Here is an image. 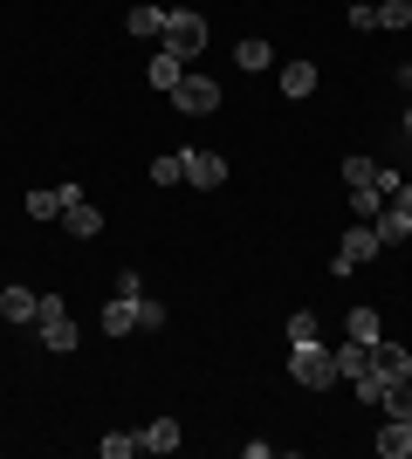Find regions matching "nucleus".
<instances>
[{"instance_id":"obj_1","label":"nucleus","mask_w":412,"mask_h":459,"mask_svg":"<svg viewBox=\"0 0 412 459\" xmlns=\"http://www.w3.org/2000/svg\"><path fill=\"white\" fill-rule=\"evenodd\" d=\"M165 56H179L186 62V69H193L199 56H206V14H193V7H172V14H165Z\"/></svg>"},{"instance_id":"obj_2","label":"nucleus","mask_w":412,"mask_h":459,"mask_svg":"<svg viewBox=\"0 0 412 459\" xmlns=\"http://www.w3.org/2000/svg\"><path fill=\"white\" fill-rule=\"evenodd\" d=\"M289 377L310 384V391H330L337 384V350L316 336V343H289Z\"/></svg>"},{"instance_id":"obj_3","label":"nucleus","mask_w":412,"mask_h":459,"mask_svg":"<svg viewBox=\"0 0 412 459\" xmlns=\"http://www.w3.org/2000/svg\"><path fill=\"white\" fill-rule=\"evenodd\" d=\"M378 254H385L378 227H372V220H357V227L344 233V240H337V261H330V274H357L364 261H378Z\"/></svg>"},{"instance_id":"obj_4","label":"nucleus","mask_w":412,"mask_h":459,"mask_svg":"<svg viewBox=\"0 0 412 459\" xmlns=\"http://www.w3.org/2000/svg\"><path fill=\"white\" fill-rule=\"evenodd\" d=\"M172 103H179L186 117H214V110H220V82L199 76V69H186V76H179V90H172Z\"/></svg>"},{"instance_id":"obj_5","label":"nucleus","mask_w":412,"mask_h":459,"mask_svg":"<svg viewBox=\"0 0 412 459\" xmlns=\"http://www.w3.org/2000/svg\"><path fill=\"white\" fill-rule=\"evenodd\" d=\"M186 186L220 192V186H227V158H214V152H186Z\"/></svg>"},{"instance_id":"obj_6","label":"nucleus","mask_w":412,"mask_h":459,"mask_svg":"<svg viewBox=\"0 0 412 459\" xmlns=\"http://www.w3.org/2000/svg\"><path fill=\"white\" fill-rule=\"evenodd\" d=\"M372 370H378L385 384L412 377V350H406V343H385V336H378V343H372Z\"/></svg>"},{"instance_id":"obj_7","label":"nucleus","mask_w":412,"mask_h":459,"mask_svg":"<svg viewBox=\"0 0 412 459\" xmlns=\"http://www.w3.org/2000/svg\"><path fill=\"white\" fill-rule=\"evenodd\" d=\"M372 227H378V240H385V247H406V240H412V212L399 206V199H385Z\"/></svg>"},{"instance_id":"obj_8","label":"nucleus","mask_w":412,"mask_h":459,"mask_svg":"<svg viewBox=\"0 0 412 459\" xmlns=\"http://www.w3.org/2000/svg\"><path fill=\"white\" fill-rule=\"evenodd\" d=\"M165 14H172V7H158V0H137L131 14H124V28H131L137 41H158V35H165Z\"/></svg>"},{"instance_id":"obj_9","label":"nucleus","mask_w":412,"mask_h":459,"mask_svg":"<svg viewBox=\"0 0 412 459\" xmlns=\"http://www.w3.org/2000/svg\"><path fill=\"white\" fill-rule=\"evenodd\" d=\"M179 439H186L179 419H152L145 432H137V453H179Z\"/></svg>"},{"instance_id":"obj_10","label":"nucleus","mask_w":412,"mask_h":459,"mask_svg":"<svg viewBox=\"0 0 412 459\" xmlns=\"http://www.w3.org/2000/svg\"><path fill=\"white\" fill-rule=\"evenodd\" d=\"M0 316H7V323H35L41 295H35V288H0Z\"/></svg>"},{"instance_id":"obj_11","label":"nucleus","mask_w":412,"mask_h":459,"mask_svg":"<svg viewBox=\"0 0 412 459\" xmlns=\"http://www.w3.org/2000/svg\"><path fill=\"white\" fill-rule=\"evenodd\" d=\"M412 453V419H385L378 425V459H406Z\"/></svg>"},{"instance_id":"obj_12","label":"nucleus","mask_w":412,"mask_h":459,"mask_svg":"<svg viewBox=\"0 0 412 459\" xmlns=\"http://www.w3.org/2000/svg\"><path fill=\"white\" fill-rule=\"evenodd\" d=\"M62 227L76 233V240H97V233H103V212L90 206V199H76V206H62Z\"/></svg>"},{"instance_id":"obj_13","label":"nucleus","mask_w":412,"mask_h":459,"mask_svg":"<svg viewBox=\"0 0 412 459\" xmlns=\"http://www.w3.org/2000/svg\"><path fill=\"white\" fill-rule=\"evenodd\" d=\"M103 336H137V302H131V295H110V308H103Z\"/></svg>"},{"instance_id":"obj_14","label":"nucleus","mask_w":412,"mask_h":459,"mask_svg":"<svg viewBox=\"0 0 412 459\" xmlns=\"http://www.w3.org/2000/svg\"><path fill=\"white\" fill-rule=\"evenodd\" d=\"M41 343L56 350V357H69V350H76V323H69V308H62V316H41Z\"/></svg>"},{"instance_id":"obj_15","label":"nucleus","mask_w":412,"mask_h":459,"mask_svg":"<svg viewBox=\"0 0 412 459\" xmlns=\"http://www.w3.org/2000/svg\"><path fill=\"white\" fill-rule=\"evenodd\" d=\"M364 370H372V343L344 336V350H337V377H364Z\"/></svg>"},{"instance_id":"obj_16","label":"nucleus","mask_w":412,"mask_h":459,"mask_svg":"<svg viewBox=\"0 0 412 459\" xmlns=\"http://www.w3.org/2000/svg\"><path fill=\"white\" fill-rule=\"evenodd\" d=\"M145 76H152V90H165V96H172V90H179V76H186V62H179V56H165V48H158V56H152V69H145Z\"/></svg>"},{"instance_id":"obj_17","label":"nucleus","mask_w":412,"mask_h":459,"mask_svg":"<svg viewBox=\"0 0 412 459\" xmlns=\"http://www.w3.org/2000/svg\"><path fill=\"white\" fill-rule=\"evenodd\" d=\"M62 206H69L62 186H35V192H28V220H62Z\"/></svg>"},{"instance_id":"obj_18","label":"nucleus","mask_w":412,"mask_h":459,"mask_svg":"<svg viewBox=\"0 0 412 459\" xmlns=\"http://www.w3.org/2000/svg\"><path fill=\"white\" fill-rule=\"evenodd\" d=\"M275 82H282V96H310L316 90V62H282Z\"/></svg>"},{"instance_id":"obj_19","label":"nucleus","mask_w":412,"mask_h":459,"mask_svg":"<svg viewBox=\"0 0 412 459\" xmlns=\"http://www.w3.org/2000/svg\"><path fill=\"white\" fill-rule=\"evenodd\" d=\"M344 336H357V343H378V336H385L378 308H351V316H344Z\"/></svg>"},{"instance_id":"obj_20","label":"nucleus","mask_w":412,"mask_h":459,"mask_svg":"<svg viewBox=\"0 0 412 459\" xmlns=\"http://www.w3.org/2000/svg\"><path fill=\"white\" fill-rule=\"evenodd\" d=\"M378 28H385V35H406L412 28V0H378Z\"/></svg>"},{"instance_id":"obj_21","label":"nucleus","mask_w":412,"mask_h":459,"mask_svg":"<svg viewBox=\"0 0 412 459\" xmlns=\"http://www.w3.org/2000/svg\"><path fill=\"white\" fill-rule=\"evenodd\" d=\"M234 62H241V69H248V76H261V69H268V62H275V48H268V41H255V35H248V41H241V48H234Z\"/></svg>"},{"instance_id":"obj_22","label":"nucleus","mask_w":412,"mask_h":459,"mask_svg":"<svg viewBox=\"0 0 412 459\" xmlns=\"http://www.w3.org/2000/svg\"><path fill=\"white\" fill-rule=\"evenodd\" d=\"M186 178V152H165V158H152V186H179Z\"/></svg>"},{"instance_id":"obj_23","label":"nucleus","mask_w":412,"mask_h":459,"mask_svg":"<svg viewBox=\"0 0 412 459\" xmlns=\"http://www.w3.org/2000/svg\"><path fill=\"white\" fill-rule=\"evenodd\" d=\"M378 206H385L378 186H351V220H378Z\"/></svg>"},{"instance_id":"obj_24","label":"nucleus","mask_w":412,"mask_h":459,"mask_svg":"<svg viewBox=\"0 0 412 459\" xmlns=\"http://www.w3.org/2000/svg\"><path fill=\"white\" fill-rule=\"evenodd\" d=\"M97 453L103 459H131L137 453V432H110V439H97Z\"/></svg>"},{"instance_id":"obj_25","label":"nucleus","mask_w":412,"mask_h":459,"mask_svg":"<svg viewBox=\"0 0 412 459\" xmlns=\"http://www.w3.org/2000/svg\"><path fill=\"white\" fill-rule=\"evenodd\" d=\"M316 336H323L316 316H310V308H295V316H289V343H316Z\"/></svg>"},{"instance_id":"obj_26","label":"nucleus","mask_w":412,"mask_h":459,"mask_svg":"<svg viewBox=\"0 0 412 459\" xmlns=\"http://www.w3.org/2000/svg\"><path fill=\"white\" fill-rule=\"evenodd\" d=\"M137 329H165V302L158 295H137Z\"/></svg>"},{"instance_id":"obj_27","label":"nucleus","mask_w":412,"mask_h":459,"mask_svg":"<svg viewBox=\"0 0 412 459\" xmlns=\"http://www.w3.org/2000/svg\"><path fill=\"white\" fill-rule=\"evenodd\" d=\"M372 178H378L372 158H344V186H372Z\"/></svg>"},{"instance_id":"obj_28","label":"nucleus","mask_w":412,"mask_h":459,"mask_svg":"<svg viewBox=\"0 0 412 459\" xmlns=\"http://www.w3.org/2000/svg\"><path fill=\"white\" fill-rule=\"evenodd\" d=\"M351 391H357L364 404H378V398H385V377H378V370H364V377H351Z\"/></svg>"},{"instance_id":"obj_29","label":"nucleus","mask_w":412,"mask_h":459,"mask_svg":"<svg viewBox=\"0 0 412 459\" xmlns=\"http://www.w3.org/2000/svg\"><path fill=\"white\" fill-rule=\"evenodd\" d=\"M351 28H357V35H372V28H378V0H357V7H351Z\"/></svg>"},{"instance_id":"obj_30","label":"nucleus","mask_w":412,"mask_h":459,"mask_svg":"<svg viewBox=\"0 0 412 459\" xmlns=\"http://www.w3.org/2000/svg\"><path fill=\"white\" fill-rule=\"evenodd\" d=\"M118 295H131V302H137V295H145V274L124 268V274H118Z\"/></svg>"},{"instance_id":"obj_31","label":"nucleus","mask_w":412,"mask_h":459,"mask_svg":"<svg viewBox=\"0 0 412 459\" xmlns=\"http://www.w3.org/2000/svg\"><path fill=\"white\" fill-rule=\"evenodd\" d=\"M392 199H399V206H406V212H412V178H406V186H399V192H392Z\"/></svg>"},{"instance_id":"obj_32","label":"nucleus","mask_w":412,"mask_h":459,"mask_svg":"<svg viewBox=\"0 0 412 459\" xmlns=\"http://www.w3.org/2000/svg\"><path fill=\"white\" fill-rule=\"evenodd\" d=\"M399 131H406V144H412V103H406V117H399Z\"/></svg>"}]
</instances>
